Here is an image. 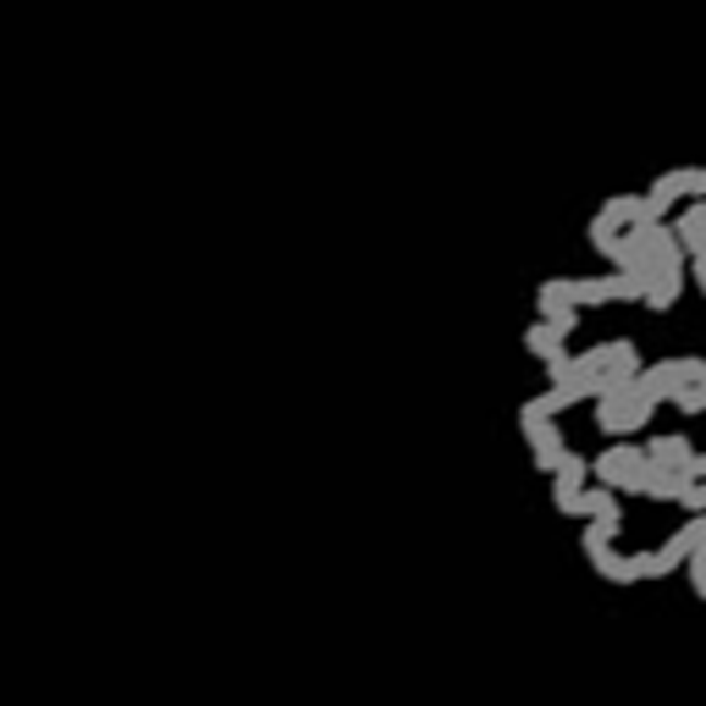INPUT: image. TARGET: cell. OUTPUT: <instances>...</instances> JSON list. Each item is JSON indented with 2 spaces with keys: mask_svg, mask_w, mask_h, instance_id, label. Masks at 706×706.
Returning a JSON list of instances; mask_svg holds the SVG:
<instances>
[{
  "mask_svg": "<svg viewBox=\"0 0 706 706\" xmlns=\"http://www.w3.org/2000/svg\"><path fill=\"white\" fill-rule=\"evenodd\" d=\"M657 414V403L641 392V381L630 376V381H618V387H607L601 398H596V430L601 436H612V441H624V436H635V430H646V419Z\"/></svg>",
  "mask_w": 706,
  "mask_h": 706,
  "instance_id": "cell-1",
  "label": "cell"
},
{
  "mask_svg": "<svg viewBox=\"0 0 706 706\" xmlns=\"http://www.w3.org/2000/svg\"><path fill=\"white\" fill-rule=\"evenodd\" d=\"M591 475L601 486H612L618 497H646V475H652V453L635 448V441H612L607 453L591 459Z\"/></svg>",
  "mask_w": 706,
  "mask_h": 706,
  "instance_id": "cell-2",
  "label": "cell"
},
{
  "mask_svg": "<svg viewBox=\"0 0 706 706\" xmlns=\"http://www.w3.org/2000/svg\"><path fill=\"white\" fill-rule=\"evenodd\" d=\"M695 376H706V360H695V353H684V360H657V365H641V392L652 398V403H673L679 392H684V381H695Z\"/></svg>",
  "mask_w": 706,
  "mask_h": 706,
  "instance_id": "cell-3",
  "label": "cell"
},
{
  "mask_svg": "<svg viewBox=\"0 0 706 706\" xmlns=\"http://www.w3.org/2000/svg\"><path fill=\"white\" fill-rule=\"evenodd\" d=\"M536 309H541V320H552L558 331H580V288H574V277H547L541 288H536Z\"/></svg>",
  "mask_w": 706,
  "mask_h": 706,
  "instance_id": "cell-4",
  "label": "cell"
},
{
  "mask_svg": "<svg viewBox=\"0 0 706 706\" xmlns=\"http://www.w3.org/2000/svg\"><path fill=\"white\" fill-rule=\"evenodd\" d=\"M580 360H585V370H601V376H607V387H618V381L641 376V353H635V342H630V337L596 342L591 353H580Z\"/></svg>",
  "mask_w": 706,
  "mask_h": 706,
  "instance_id": "cell-5",
  "label": "cell"
},
{
  "mask_svg": "<svg viewBox=\"0 0 706 706\" xmlns=\"http://www.w3.org/2000/svg\"><path fill=\"white\" fill-rule=\"evenodd\" d=\"M524 441H530V464H536V475H552L558 459H563V430L552 419H519Z\"/></svg>",
  "mask_w": 706,
  "mask_h": 706,
  "instance_id": "cell-6",
  "label": "cell"
},
{
  "mask_svg": "<svg viewBox=\"0 0 706 706\" xmlns=\"http://www.w3.org/2000/svg\"><path fill=\"white\" fill-rule=\"evenodd\" d=\"M596 216H601L607 227H618V232H630V227H641V221H657L652 205H646V194H612V199H601Z\"/></svg>",
  "mask_w": 706,
  "mask_h": 706,
  "instance_id": "cell-7",
  "label": "cell"
},
{
  "mask_svg": "<svg viewBox=\"0 0 706 706\" xmlns=\"http://www.w3.org/2000/svg\"><path fill=\"white\" fill-rule=\"evenodd\" d=\"M585 558H591V569H596L601 580H612V585H635V580H641V563H635V552L596 547V552H585Z\"/></svg>",
  "mask_w": 706,
  "mask_h": 706,
  "instance_id": "cell-8",
  "label": "cell"
},
{
  "mask_svg": "<svg viewBox=\"0 0 706 706\" xmlns=\"http://www.w3.org/2000/svg\"><path fill=\"white\" fill-rule=\"evenodd\" d=\"M574 403H585L580 387H552V381H547V392L530 398V403L519 409V419H552V414H563V409H574Z\"/></svg>",
  "mask_w": 706,
  "mask_h": 706,
  "instance_id": "cell-9",
  "label": "cell"
},
{
  "mask_svg": "<svg viewBox=\"0 0 706 706\" xmlns=\"http://www.w3.org/2000/svg\"><path fill=\"white\" fill-rule=\"evenodd\" d=\"M563 342H569V331H558L552 320H536V326L524 331V353H530V360H541V365H552L558 353H569Z\"/></svg>",
  "mask_w": 706,
  "mask_h": 706,
  "instance_id": "cell-10",
  "label": "cell"
},
{
  "mask_svg": "<svg viewBox=\"0 0 706 706\" xmlns=\"http://www.w3.org/2000/svg\"><path fill=\"white\" fill-rule=\"evenodd\" d=\"M673 232H679L684 254H706V199H690V205L679 210Z\"/></svg>",
  "mask_w": 706,
  "mask_h": 706,
  "instance_id": "cell-11",
  "label": "cell"
},
{
  "mask_svg": "<svg viewBox=\"0 0 706 706\" xmlns=\"http://www.w3.org/2000/svg\"><path fill=\"white\" fill-rule=\"evenodd\" d=\"M646 453H652V464H668V470H690V436H679V430H668V436H652L646 441Z\"/></svg>",
  "mask_w": 706,
  "mask_h": 706,
  "instance_id": "cell-12",
  "label": "cell"
},
{
  "mask_svg": "<svg viewBox=\"0 0 706 706\" xmlns=\"http://www.w3.org/2000/svg\"><path fill=\"white\" fill-rule=\"evenodd\" d=\"M618 530H624V508H618V513H596V519H585V530H580V547H585V552L618 547Z\"/></svg>",
  "mask_w": 706,
  "mask_h": 706,
  "instance_id": "cell-13",
  "label": "cell"
},
{
  "mask_svg": "<svg viewBox=\"0 0 706 706\" xmlns=\"http://www.w3.org/2000/svg\"><path fill=\"white\" fill-rule=\"evenodd\" d=\"M684 486H690V470L652 464V475H646V497H652V502H679V497H684Z\"/></svg>",
  "mask_w": 706,
  "mask_h": 706,
  "instance_id": "cell-14",
  "label": "cell"
},
{
  "mask_svg": "<svg viewBox=\"0 0 706 706\" xmlns=\"http://www.w3.org/2000/svg\"><path fill=\"white\" fill-rule=\"evenodd\" d=\"M596 513H618V491L612 486H585L580 491V508H574V519H596Z\"/></svg>",
  "mask_w": 706,
  "mask_h": 706,
  "instance_id": "cell-15",
  "label": "cell"
},
{
  "mask_svg": "<svg viewBox=\"0 0 706 706\" xmlns=\"http://www.w3.org/2000/svg\"><path fill=\"white\" fill-rule=\"evenodd\" d=\"M673 409H679V414H706V376L684 381V392L673 398Z\"/></svg>",
  "mask_w": 706,
  "mask_h": 706,
  "instance_id": "cell-16",
  "label": "cell"
},
{
  "mask_svg": "<svg viewBox=\"0 0 706 706\" xmlns=\"http://www.w3.org/2000/svg\"><path fill=\"white\" fill-rule=\"evenodd\" d=\"M679 508H690V513H706V480H690V486H684V497H679Z\"/></svg>",
  "mask_w": 706,
  "mask_h": 706,
  "instance_id": "cell-17",
  "label": "cell"
},
{
  "mask_svg": "<svg viewBox=\"0 0 706 706\" xmlns=\"http://www.w3.org/2000/svg\"><path fill=\"white\" fill-rule=\"evenodd\" d=\"M690 282L706 293V254H690Z\"/></svg>",
  "mask_w": 706,
  "mask_h": 706,
  "instance_id": "cell-18",
  "label": "cell"
},
{
  "mask_svg": "<svg viewBox=\"0 0 706 706\" xmlns=\"http://www.w3.org/2000/svg\"><path fill=\"white\" fill-rule=\"evenodd\" d=\"M690 480H706V453H690Z\"/></svg>",
  "mask_w": 706,
  "mask_h": 706,
  "instance_id": "cell-19",
  "label": "cell"
},
{
  "mask_svg": "<svg viewBox=\"0 0 706 706\" xmlns=\"http://www.w3.org/2000/svg\"><path fill=\"white\" fill-rule=\"evenodd\" d=\"M690 585H695V596L706 601V563H701V569H690Z\"/></svg>",
  "mask_w": 706,
  "mask_h": 706,
  "instance_id": "cell-20",
  "label": "cell"
},
{
  "mask_svg": "<svg viewBox=\"0 0 706 706\" xmlns=\"http://www.w3.org/2000/svg\"><path fill=\"white\" fill-rule=\"evenodd\" d=\"M701 199H706V166H701Z\"/></svg>",
  "mask_w": 706,
  "mask_h": 706,
  "instance_id": "cell-21",
  "label": "cell"
}]
</instances>
